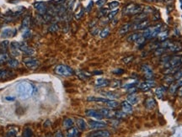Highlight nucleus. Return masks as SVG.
<instances>
[{
    "instance_id": "obj_61",
    "label": "nucleus",
    "mask_w": 182,
    "mask_h": 137,
    "mask_svg": "<svg viewBox=\"0 0 182 137\" xmlns=\"http://www.w3.org/2000/svg\"><path fill=\"white\" fill-rule=\"evenodd\" d=\"M177 93H178V95H179L180 97H182V86L178 88V90H177Z\"/></svg>"
},
{
    "instance_id": "obj_35",
    "label": "nucleus",
    "mask_w": 182,
    "mask_h": 137,
    "mask_svg": "<svg viewBox=\"0 0 182 137\" xmlns=\"http://www.w3.org/2000/svg\"><path fill=\"white\" fill-rule=\"evenodd\" d=\"M10 46V42L9 40H3V41H1L0 42V50L2 51H6V50L8 49Z\"/></svg>"
},
{
    "instance_id": "obj_49",
    "label": "nucleus",
    "mask_w": 182,
    "mask_h": 137,
    "mask_svg": "<svg viewBox=\"0 0 182 137\" xmlns=\"http://www.w3.org/2000/svg\"><path fill=\"white\" fill-rule=\"evenodd\" d=\"M163 80L165 81V82H169V83H172L174 82V76H171V75H165V77H164V78Z\"/></svg>"
},
{
    "instance_id": "obj_11",
    "label": "nucleus",
    "mask_w": 182,
    "mask_h": 137,
    "mask_svg": "<svg viewBox=\"0 0 182 137\" xmlns=\"http://www.w3.org/2000/svg\"><path fill=\"white\" fill-rule=\"evenodd\" d=\"M156 83L152 81V80H148V81H146V82H141L138 86V88H140L142 91H148L150 90L151 88H153L155 87Z\"/></svg>"
},
{
    "instance_id": "obj_1",
    "label": "nucleus",
    "mask_w": 182,
    "mask_h": 137,
    "mask_svg": "<svg viewBox=\"0 0 182 137\" xmlns=\"http://www.w3.org/2000/svg\"><path fill=\"white\" fill-rule=\"evenodd\" d=\"M16 91L21 99H27L33 94L34 88L30 82H21L17 85Z\"/></svg>"
},
{
    "instance_id": "obj_31",
    "label": "nucleus",
    "mask_w": 182,
    "mask_h": 137,
    "mask_svg": "<svg viewBox=\"0 0 182 137\" xmlns=\"http://www.w3.org/2000/svg\"><path fill=\"white\" fill-rule=\"evenodd\" d=\"M142 36V35L141 34H139V33H137V32H135V33H133V34H131L128 37H127V41L128 42H135L138 39V38H140Z\"/></svg>"
},
{
    "instance_id": "obj_51",
    "label": "nucleus",
    "mask_w": 182,
    "mask_h": 137,
    "mask_svg": "<svg viewBox=\"0 0 182 137\" xmlns=\"http://www.w3.org/2000/svg\"><path fill=\"white\" fill-rule=\"evenodd\" d=\"M78 75V78H82V79H88L90 78V76H89V75H88L87 73L84 72H79Z\"/></svg>"
},
{
    "instance_id": "obj_40",
    "label": "nucleus",
    "mask_w": 182,
    "mask_h": 137,
    "mask_svg": "<svg viewBox=\"0 0 182 137\" xmlns=\"http://www.w3.org/2000/svg\"><path fill=\"white\" fill-rule=\"evenodd\" d=\"M58 29H59V26L57 23H53L52 25H50V27L48 28V30L51 32V33H54V32H57Z\"/></svg>"
},
{
    "instance_id": "obj_62",
    "label": "nucleus",
    "mask_w": 182,
    "mask_h": 137,
    "mask_svg": "<svg viewBox=\"0 0 182 137\" xmlns=\"http://www.w3.org/2000/svg\"><path fill=\"white\" fill-rule=\"evenodd\" d=\"M145 2H147V3H153V2H154L155 0H144Z\"/></svg>"
},
{
    "instance_id": "obj_10",
    "label": "nucleus",
    "mask_w": 182,
    "mask_h": 137,
    "mask_svg": "<svg viewBox=\"0 0 182 137\" xmlns=\"http://www.w3.org/2000/svg\"><path fill=\"white\" fill-rule=\"evenodd\" d=\"M85 114H86L87 116L94 118L98 120H100L104 118V116L100 114V112L99 110H95V109H87L85 111Z\"/></svg>"
},
{
    "instance_id": "obj_53",
    "label": "nucleus",
    "mask_w": 182,
    "mask_h": 137,
    "mask_svg": "<svg viewBox=\"0 0 182 137\" xmlns=\"http://www.w3.org/2000/svg\"><path fill=\"white\" fill-rule=\"evenodd\" d=\"M145 40H146V38H145L144 36H141L140 38H138V39L135 42H136L137 45L140 46V45H143V44H144V42H145Z\"/></svg>"
},
{
    "instance_id": "obj_44",
    "label": "nucleus",
    "mask_w": 182,
    "mask_h": 137,
    "mask_svg": "<svg viewBox=\"0 0 182 137\" xmlns=\"http://www.w3.org/2000/svg\"><path fill=\"white\" fill-rule=\"evenodd\" d=\"M118 11L119 10H113V11H111V13H109L108 14H107V19L109 20H112V19H114L115 17V15L117 14V13H118Z\"/></svg>"
},
{
    "instance_id": "obj_17",
    "label": "nucleus",
    "mask_w": 182,
    "mask_h": 137,
    "mask_svg": "<svg viewBox=\"0 0 182 137\" xmlns=\"http://www.w3.org/2000/svg\"><path fill=\"white\" fill-rule=\"evenodd\" d=\"M144 105L147 109H153L156 106V101L153 98H148L144 101Z\"/></svg>"
},
{
    "instance_id": "obj_46",
    "label": "nucleus",
    "mask_w": 182,
    "mask_h": 137,
    "mask_svg": "<svg viewBox=\"0 0 182 137\" xmlns=\"http://www.w3.org/2000/svg\"><path fill=\"white\" fill-rule=\"evenodd\" d=\"M133 59H134V57L133 56H128V57H126L122 59V61H123V63L124 64H129V63H131L133 61Z\"/></svg>"
},
{
    "instance_id": "obj_57",
    "label": "nucleus",
    "mask_w": 182,
    "mask_h": 137,
    "mask_svg": "<svg viewBox=\"0 0 182 137\" xmlns=\"http://www.w3.org/2000/svg\"><path fill=\"white\" fill-rule=\"evenodd\" d=\"M98 32H99V29L96 28V27H93L92 29H91V34H92L93 35H96L98 34Z\"/></svg>"
},
{
    "instance_id": "obj_54",
    "label": "nucleus",
    "mask_w": 182,
    "mask_h": 137,
    "mask_svg": "<svg viewBox=\"0 0 182 137\" xmlns=\"http://www.w3.org/2000/svg\"><path fill=\"white\" fill-rule=\"evenodd\" d=\"M93 6H94V2L93 1H90L89 3L88 4V6L86 7V9H85V11H86L87 13H89V12L91 11V10L93 9Z\"/></svg>"
},
{
    "instance_id": "obj_55",
    "label": "nucleus",
    "mask_w": 182,
    "mask_h": 137,
    "mask_svg": "<svg viewBox=\"0 0 182 137\" xmlns=\"http://www.w3.org/2000/svg\"><path fill=\"white\" fill-rule=\"evenodd\" d=\"M106 2H107V0H97V2H96V5L98 6V7H102L105 3H106Z\"/></svg>"
},
{
    "instance_id": "obj_43",
    "label": "nucleus",
    "mask_w": 182,
    "mask_h": 137,
    "mask_svg": "<svg viewBox=\"0 0 182 137\" xmlns=\"http://www.w3.org/2000/svg\"><path fill=\"white\" fill-rule=\"evenodd\" d=\"M158 36H159V38L160 40H166L167 38H168V31H163V32H160L159 35H158Z\"/></svg>"
},
{
    "instance_id": "obj_33",
    "label": "nucleus",
    "mask_w": 182,
    "mask_h": 137,
    "mask_svg": "<svg viewBox=\"0 0 182 137\" xmlns=\"http://www.w3.org/2000/svg\"><path fill=\"white\" fill-rule=\"evenodd\" d=\"M101 94L106 96L108 99H113L114 100L115 98H118V95L116 93H113V92H102Z\"/></svg>"
},
{
    "instance_id": "obj_6",
    "label": "nucleus",
    "mask_w": 182,
    "mask_h": 137,
    "mask_svg": "<svg viewBox=\"0 0 182 137\" xmlns=\"http://www.w3.org/2000/svg\"><path fill=\"white\" fill-rule=\"evenodd\" d=\"M148 25H149L148 20H144L143 21H140V22L133 23L132 29L133 30H144L148 27Z\"/></svg>"
},
{
    "instance_id": "obj_59",
    "label": "nucleus",
    "mask_w": 182,
    "mask_h": 137,
    "mask_svg": "<svg viewBox=\"0 0 182 137\" xmlns=\"http://www.w3.org/2000/svg\"><path fill=\"white\" fill-rule=\"evenodd\" d=\"M54 137H63V136L61 131H57L54 135Z\"/></svg>"
},
{
    "instance_id": "obj_24",
    "label": "nucleus",
    "mask_w": 182,
    "mask_h": 137,
    "mask_svg": "<svg viewBox=\"0 0 182 137\" xmlns=\"http://www.w3.org/2000/svg\"><path fill=\"white\" fill-rule=\"evenodd\" d=\"M126 101L130 104L135 105V104H137L138 103V97L136 94H134V93H129L128 96H127V98H126Z\"/></svg>"
},
{
    "instance_id": "obj_32",
    "label": "nucleus",
    "mask_w": 182,
    "mask_h": 137,
    "mask_svg": "<svg viewBox=\"0 0 182 137\" xmlns=\"http://www.w3.org/2000/svg\"><path fill=\"white\" fill-rule=\"evenodd\" d=\"M74 125V122L72 119L70 118H67L63 120V126L66 128V129H70Z\"/></svg>"
},
{
    "instance_id": "obj_25",
    "label": "nucleus",
    "mask_w": 182,
    "mask_h": 137,
    "mask_svg": "<svg viewBox=\"0 0 182 137\" xmlns=\"http://www.w3.org/2000/svg\"><path fill=\"white\" fill-rule=\"evenodd\" d=\"M95 85L97 87H106L110 85V81L106 78H98L95 81Z\"/></svg>"
},
{
    "instance_id": "obj_47",
    "label": "nucleus",
    "mask_w": 182,
    "mask_h": 137,
    "mask_svg": "<svg viewBox=\"0 0 182 137\" xmlns=\"http://www.w3.org/2000/svg\"><path fill=\"white\" fill-rule=\"evenodd\" d=\"M111 87L112 88H117L121 86V81L120 80H114L112 81V82H110Z\"/></svg>"
},
{
    "instance_id": "obj_21",
    "label": "nucleus",
    "mask_w": 182,
    "mask_h": 137,
    "mask_svg": "<svg viewBox=\"0 0 182 137\" xmlns=\"http://www.w3.org/2000/svg\"><path fill=\"white\" fill-rule=\"evenodd\" d=\"M30 16H25L24 18V20H22V24H21V26H20V29L22 31L25 30V29H28L30 27Z\"/></svg>"
},
{
    "instance_id": "obj_56",
    "label": "nucleus",
    "mask_w": 182,
    "mask_h": 137,
    "mask_svg": "<svg viewBox=\"0 0 182 137\" xmlns=\"http://www.w3.org/2000/svg\"><path fill=\"white\" fill-rule=\"evenodd\" d=\"M112 72H113L114 74H116V75H120V74H122V73L124 72V70L121 68H117L115 69V70H113Z\"/></svg>"
},
{
    "instance_id": "obj_8",
    "label": "nucleus",
    "mask_w": 182,
    "mask_h": 137,
    "mask_svg": "<svg viewBox=\"0 0 182 137\" xmlns=\"http://www.w3.org/2000/svg\"><path fill=\"white\" fill-rule=\"evenodd\" d=\"M34 8L36 9V10L38 12L39 14H41V15H44L47 13V4L42 2V1H40V2H36L34 3Z\"/></svg>"
},
{
    "instance_id": "obj_50",
    "label": "nucleus",
    "mask_w": 182,
    "mask_h": 137,
    "mask_svg": "<svg viewBox=\"0 0 182 137\" xmlns=\"http://www.w3.org/2000/svg\"><path fill=\"white\" fill-rule=\"evenodd\" d=\"M31 36V31L29 29H25V30H24L23 31V38H25V39H28Z\"/></svg>"
},
{
    "instance_id": "obj_36",
    "label": "nucleus",
    "mask_w": 182,
    "mask_h": 137,
    "mask_svg": "<svg viewBox=\"0 0 182 137\" xmlns=\"http://www.w3.org/2000/svg\"><path fill=\"white\" fill-rule=\"evenodd\" d=\"M84 11H85V10H84V8H80L79 10L75 13V14H74V18H75L77 20H80V19L83 17V15H84Z\"/></svg>"
},
{
    "instance_id": "obj_13",
    "label": "nucleus",
    "mask_w": 182,
    "mask_h": 137,
    "mask_svg": "<svg viewBox=\"0 0 182 137\" xmlns=\"http://www.w3.org/2000/svg\"><path fill=\"white\" fill-rule=\"evenodd\" d=\"M141 69H142L143 72L144 73V76H145L146 78L148 79V80H151V79L153 78V72L150 66H148V65H143L141 67Z\"/></svg>"
},
{
    "instance_id": "obj_58",
    "label": "nucleus",
    "mask_w": 182,
    "mask_h": 137,
    "mask_svg": "<svg viewBox=\"0 0 182 137\" xmlns=\"http://www.w3.org/2000/svg\"><path fill=\"white\" fill-rule=\"evenodd\" d=\"M15 135H16V131L15 130H10V132H9V134H8V136L9 137H14L15 136Z\"/></svg>"
},
{
    "instance_id": "obj_9",
    "label": "nucleus",
    "mask_w": 182,
    "mask_h": 137,
    "mask_svg": "<svg viewBox=\"0 0 182 137\" xmlns=\"http://www.w3.org/2000/svg\"><path fill=\"white\" fill-rule=\"evenodd\" d=\"M107 126V124L103 121H96V120H90L89 121V127L91 130H101Z\"/></svg>"
},
{
    "instance_id": "obj_63",
    "label": "nucleus",
    "mask_w": 182,
    "mask_h": 137,
    "mask_svg": "<svg viewBox=\"0 0 182 137\" xmlns=\"http://www.w3.org/2000/svg\"><path fill=\"white\" fill-rule=\"evenodd\" d=\"M103 73V72H94V74H102Z\"/></svg>"
},
{
    "instance_id": "obj_3",
    "label": "nucleus",
    "mask_w": 182,
    "mask_h": 137,
    "mask_svg": "<svg viewBox=\"0 0 182 137\" xmlns=\"http://www.w3.org/2000/svg\"><path fill=\"white\" fill-rule=\"evenodd\" d=\"M162 29V24H157L153 26H149L146 29L144 30V35L146 39H153L156 36H158V35L161 32Z\"/></svg>"
},
{
    "instance_id": "obj_16",
    "label": "nucleus",
    "mask_w": 182,
    "mask_h": 137,
    "mask_svg": "<svg viewBox=\"0 0 182 137\" xmlns=\"http://www.w3.org/2000/svg\"><path fill=\"white\" fill-rule=\"evenodd\" d=\"M132 25H133V23H127V24L123 25L119 29V35H124L126 34H127L129 32V30L132 29Z\"/></svg>"
},
{
    "instance_id": "obj_64",
    "label": "nucleus",
    "mask_w": 182,
    "mask_h": 137,
    "mask_svg": "<svg viewBox=\"0 0 182 137\" xmlns=\"http://www.w3.org/2000/svg\"><path fill=\"white\" fill-rule=\"evenodd\" d=\"M163 0H158V2H162Z\"/></svg>"
},
{
    "instance_id": "obj_52",
    "label": "nucleus",
    "mask_w": 182,
    "mask_h": 137,
    "mask_svg": "<svg viewBox=\"0 0 182 137\" xmlns=\"http://www.w3.org/2000/svg\"><path fill=\"white\" fill-rule=\"evenodd\" d=\"M108 14V10L106 9H100L99 12V17H105Z\"/></svg>"
},
{
    "instance_id": "obj_15",
    "label": "nucleus",
    "mask_w": 182,
    "mask_h": 137,
    "mask_svg": "<svg viewBox=\"0 0 182 137\" xmlns=\"http://www.w3.org/2000/svg\"><path fill=\"white\" fill-rule=\"evenodd\" d=\"M88 137H111V133L108 130H95L90 133Z\"/></svg>"
},
{
    "instance_id": "obj_7",
    "label": "nucleus",
    "mask_w": 182,
    "mask_h": 137,
    "mask_svg": "<svg viewBox=\"0 0 182 137\" xmlns=\"http://www.w3.org/2000/svg\"><path fill=\"white\" fill-rule=\"evenodd\" d=\"M19 51L25 53L27 56H32L35 53V50L33 48L29 46L25 42H19Z\"/></svg>"
},
{
    "instance_id": "obj_30",
    "label": "nucleus",
    "mask_w": 182,
    "mask_h": 137,
    "mask_svg": "<svg viewBox=\"0 0 182 137\" xmlns=\"http://www.w3.org/2000/svg\"><path fill=\"white\" fill-rule=\"evenodd\" d=\"M87 100L89 102H98V103H103V104H106L108 100V98H95V97H93V96H90L89 98H87Z\"/></svg>"
},
{
    "instance_id": "obj_23",
    "label": "nucleus",
    "mask_w": 182,
    "mask_h": 137,
    "mask_svg": "<svg viewBox=\"0 0 182 137\" xmlns=\"http://www.w3.org/2000/svg\"><path fill=\"white\" fill-rule=\"evenodd\" d=\"M14 73L9 70H0V80H4L11 78Z\"/></svg>"
},
{
    "instance_id": "obj_28",
    "label": "nucleus",
    "mask_w": 182,
    "mask_h": 137,
    "mask_svg": "<svg viewBox=\"0 0 182 137\" xmlns=\"http://www.w3.org/2000/svg\"><path fill=\"white\" fill-rule=\"evenodd\" d=\"M7 64H8L9 67H10V68H16V67H19V61H17L16 59L10 58L9 61H7Z\"/></svg>"
},
{
    "instance_id": "obj_22",
    "label": "nucleus",
    "mask_w": 182,
    "mask_h": 137,
    "mask_svg": "<svg viewBox=\"0 0 182 137\" xmlns=\"http://www.w3.org/2000/svg\"><path fill=\"white\" fill-rule=\"evenodd\" d=\"M65 137H79V131L75 127H72L68 129Z\"/></svg>"
},
{
    "instance_id": "obj_14",
    "label": "nucleus",
    "mask_w": 182,
    "mask_h": 137,
    "mask_svg": "<svg viewBox=\"0 0 182 137\" xmlns=\"http://www.w3.org/2000/svg\"><path fill=\"white\" fill-rule=\"evenodd\" d=\"M100 112V114L104 116V118L107 119H111V118L115 116V111L113 109H110L109 108H102L99 110Z\"/></svg>"
},
{
    "instance_id": "obj_20",
    "label": "nucleus",
    "mask_w": 182,
    "mask_h": 137,
    "mask_svg": "<svg viewBox=\"0 0 182 137\" xmlns=\"http://www.w3.org/2000/svg\"><path fill=\"white\" fill-rule=\"evenodd\" d=\"M76 124H77V126H78V129H79V130L84 131V130H86L87 123H86V121H85L84 119H82V118H78V119H77Z\"/></svg>"
},
{
    "instance_id": "obj_29",
    "label": "nucleus",
    "mask_w": 182,
    "mask_h": 137,
    "mask_svg": "<svg viewBox=\"0 0 182 137\" xmlns=\"http://www.w3.org/2000/svg\"><path fill=\"white\" fill-rule=\"evenodd\" d=\"M10 59L9 55L6 53V51H2L0 50V64H3L7 62Z\"/></svg>"
},
{
    "instance_id": "obj_34",
    "label": "nucleus",
    "mask_w": 182,
    "mask_h": 137,
    "mask_svg": "<svg viewBox=\"0 0 182 137\" xmlns=\"http://www.w3.org/2000/svg\"><path fill=\"white\" fill-rule=\"evenodd\" d=\"M106 104L109 107V108H116L118 105H119V103L115 100H113V99H108L107 102L106 103Z\"/></svg>"
},
{
    "instance_id": "obj_38",
    "label": "nucleus",
    "mask_w": 182,
    "mask_h": 137,
    "mask_svg": "<svg viewBox=\"0 0 182 137\" xmlns=\"http://www.w3.org/2000/svg\"><path fill=\"white\" fill-rule=\"evenodd\" d=\"M178 85H177V83L176 82H172L171 84H170V88H169V91H170V93H175L176 92H177V90H178Z\"/></svg>"
},
{
    "instance_id": "obj_19",
    "label": "nucleus",
    "mask_w": 182,
    "mask_h": 137,
    "mask_svg": "<svg viewBox=\"0 0 182 137\" xmlns=\"http://www.w3.org/2000/svg\"><path fill=\"white\" fill-rule=\"evenodd\" d=\"M167 91V88L164 86H159L158 88L155 89V94L157 96V98H163V97L164 96L165 93Z\"/></svg>"
},
{
    "instance_id": "obj_18",
    "label": "nucleus",
    "mask_w": 182,
    "mask_h": 137,
    "mask_svg": "<svg viewBox=\"0 0 182 137\" xmlns=\"http://www.w3.org/2000/svg\"><path fill=\"white\" fill-rule=\"evenodd\" d=\"M122 111L126 114L133 113V105L130 104L127 101H123L122 103Z\"/></svg>"
},
{
    "instance_id": "obj_48",
    "label": "nucleus",
    "mask_w": 182,
    "mask_h": 137,
    "mask_svg": "<svg viewBox=\"0 0 182 137\" xmlns=\"http://www.w3.org/2000/svg\"><path fill=\"white\" fill-rule=\"evenodd\" d=\"M115 117L118 118V119H125V118L126 117V114L125 112H123L122 110V111H116Z\"/></svg>"
},
{
    "instance_id": "obj_12",
    "label": "nucleus",
    "mask_w": 182,
    "mask_h": 137,
    "mask_svg": "<svg viewBox=\"0 0 182 137\" xmlns=\"http://www.w3.org/2000/svg\"><path fill=\"white\" fill-rule=\"evenodd\" d=\"M16 34H17V29H16L7 28V29H4L1 32V37L2 38H10V37H13V36L16 35Z\"/></svg>"
},
{
    "instance_id": "obj_5",
    "label": "nucleus",
    "mask_w": 182,
    "mask_h": 137,
    "mask_svg": "<svg viewBox=\"0 0 182 137\" xmlns=\"http://www.w3.org/2000/svg\"><path fill=\"white\" fill-rule=\"evenodd\" d=\"M23 62L25 65V67L27 68L30 69V70H34V69L37 68L39 64H40V62H39V61L37 59L32 58L30 57L23 59Z\"/></svg>"
},
{
    "instance_id": "obj_27",
    "label": "nucleus",
    "mask_w": 182,
    "mask_h": 137,
    "mask_svg": "<svg viewBox=\"0 0 182 137\" xmlns=\"http://www.w3.org/2000/svg\"><path fill=\"white\" fill-rule=\"evenodd\" d=\"M181 49L182 46L181 44L175 43V42H172L171 46H170V48L167 50H170V51H171V52H177V51H180Z\"/></svg>"
},
{
    "instance_id": "obj_39",
    "label": "nucleus",
    "mask_w": 182,
    "mask_h": 137,
    "mask_svg": "<svg viewBox=\"0 0 182 137\" xmlns=\"http://www.w3.org/2000/svg\"><path fill=\"white\" fill-rule=\"evenodd\" d=\"M119 5H120V3L118 1H116V0H114L112 2H111L108 6H109V9L110 10H115V9L119 7Z\"/></svg>"
},
{
    "instance_id": "obj_4",
    "label": "nucleus",
    "mask_w": 182,
    "mask_h": 137,
    "mask_svg": "<svg viewBox=\"0 0 182 137\" xmlns=\"http://www.w3.org/2000/svg\"><path fill=\"white\" fill-rule=\"evenodd\" d=\"M55 72L62 77H69L73 74V70L66 65H58L55 67Z\"/></svg>"
},
{
    "instance_id": "obj_2",
    "label": "nucleus",
    "mask_w": 182,
    "mask_h": 137,
    "mask_svg": "<svg viewBox=\"0 0 182 137\" xmlns=\"http://www.w3.org/2000/svg\"><path fill=\"white\" fill-rule=\"evenodd\" d=\"M144 11V7L140 4H137L134 3H130L126 6H125L122 10L123 15H136Z\"/></svg>"
},
{
    "instance_id": "obj_37",
    "label": "nucleus",
    "mask_w": 182,
    "mask_h": 137,
    "mask_svg": "<svg viewBox=\"0 0 182 137\" xmlns=\"http://www.w3.org/2000/svg\"><path fill=\"white\" fill-rule=\"evenodd\" d=\"M109 35H110V28L106 27L101 30V32L100 34V38H106Z\"/></svg>"
},
{
    "instance_id": "obj_26",
    "label": "nucleus",
    "mask_w": 182,
    "mask_h": 137,
    "mask_svg": "<svg viewBox=\"0 0 182 137\" xmlns=\"http://www.w3.org/2000/svg\"><path fill=\"white\" fill-rule=\"evenodd\" d=\"M147 17H148V14L144 13V11L140 14H136L133 19V23H136V22H140V21H143L144 20H147Z\"/></svg>"
},
{
    "instance_id": "obj_45",
    "label": "nucleus",
    "mask_w": 182,
    "mask_h": 137,
    "mask_svg": "<svg viewBox=\"0 0 182 137\" xmlns=\"http://www.w3.org/2000/svg\"><path fill=\"white\" fill-rule=\"evenodd\" d=\"M167 50L164 49V48H162V47H159L158 49H156L155 52H154V55L155 56H163V54L164 52H166Z\"/></svg>"
},
{
    "instance_id": "obj_60",
    "label": "nucleus",
    "mask_w": 182,
    "mask_h": 137,
    "mask_svg": "<svg viewBox=\"0 0 182 137\" xmlns=\"http://www.w3.org/2000/svg\"><path fill=\"white\" fill-rule=\"evenodd\" d=\"M5 100H7V101H14V100H15V98H14V97L7 96V97H5Z\"/></svg>"
},
{
    "instance_id": "obj_42",
    "label": "nucleus",
    "mask_w": 182,
    "mask_h": 137,
    "mask_svg": "<svg viewBox=\"0 0 182 137\" xmlns=\"http://www.w3.org/2000/svg\"><path fill=\"white\" fill-rule=\"evenodd\" d=\"M173 76H174V80H181L182 78V67Z\"/></svg>"
},
{
    "instance_id": "obj_41",
    "label": "nucleus",
    "mask_w": 182,
    "mask_h": 137,
    "mask_svg": "<svg viewBox=\"0 0 182 137\" xmlns=\"http://www.w3.org/2000/svg\"><path fill=\"white\" fill-rule=\"evenodd\" d=\"M32 130L30 128H25L23 131V137H32Z\"/></svg>"
}]
</instances>
